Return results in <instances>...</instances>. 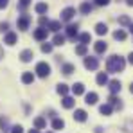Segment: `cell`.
Segmentation results:
<instances>
[{
    "label": "cell",
    "instance_id": "277c9868",
    "mask_svg": "<svg viewBox=\"0 0 133 133\" xmlns=\"http://www.w3.org/2000/svg\"><path fill=\"white\" fill-rule=\"evenodd\" d=\"M74 15H76V9H74V7H66V9L61 11V20L68 22V20H72V18H74Z\"/></svg>",
    "mask_w": 133,
    "mask_h": 133
},
{
    "label": "cell",
    "instance_id": "2e32d148",
    "mask_svg": "<svg viewBox=\"0 0 133 133\" xmlns=\"http://www.w3.org/2000/svg\"><path fill=\"white\" fill-rule=\"evenodd\" d=\"M72 92H74V95H81V94H85V85H83V83H76V85L72 87Z\"/></svg>",
    "mask_w": 133,
    "mask_h": 133
},
{
    "label": "cell",
    "instance_id": "7bdbcfd3",
    "mask_svg": "<svg viewBox=\"0 0 133 133\" xmlns=\"http://www.w3.org/2000/svg\"><path fill=\"white\" fill-rule=\"evenodd\" d=\"M0 58H4V50H2V47H0Z\"/></svg>",
    "mask_w": 133,
    "mask_h": 133
},
{
    "label": "cell",
    "instance_id": "ffe728a7",
    "mask_svg": "<svg viewBox=\"0 0 133 133\" xmlns=\"http://www.w3.org/2000/svg\"><path fill=\"white\" fill-rule=\"evenodd\" d=\"M34 9H36V13H38V15H43V13H47L49 5H47L45 2H40V4H36V7H34Z\"/></svg>",
    "mask_w": 133,
    "mask_h": 133
},
{
    "label": "cell",
    "instance_id": "4dcf8cb0",
    "mask_svg": "<svg viewBox=\"0 0 133 133\" xmlns=\"http://www.w3.org/2000/svg\"><path fill=\"white\" fill-rule=\"evenodd\" d=\"M42 52H45V54L52 52V43H43L42 45Z\"/></svg>",
    "mask_w": 133,
    "mask_h": 133
},
{
    "label": "cell",
    "instance_id": "603a6c76",
    "mask_svg": "<svg viewBox=\"0 0 133 133\" xmlns=\"http://www.w3.org/2000/svg\"><path fill=\"white\" fill-rule=\"evenodd\" d=\"M79 11H81L83 15H88V13H92V4H88V2H83V4H81V7H79Z\"/></svg>",
    "mask_w": 133,
    "mask_h": 133
},
{
    "label": "cell",
    "instance_id": "8d00e7d4",
    "mask_svg": "<svg viewBox=\"0 0 133 133\" xmlns=\"http://www.w3.org/2000/svg\"><path fill=\"white\" fill-rule=\"evenodd\" d=\"M110 0H95V5H108Z\"/></svg>",
    "mask_w": 133,
    "mask_h": 133
},
{
    "label": "cell",
    "instance_id": "d590c367",
    "mask_svg": "<svg viewBox=\"0 0 133 133\" xmlns=\"http://www.w3.org/2000/svg\"><path fill=\"white\" fill-rule=\"evenodd\" d=\"M7 29H9L7 22H2V23H0V31H2V32H7Z\"/></svg>",
    "mask_w": 133,
    "mask_h": 133
},
{
    "label": "cell",
    "instance_id": "3957f363",
    "mask_svg": "<svg viewBox=\"0 0 133 133\" xmlns=\"http://www.w3.org/2000/svg\"><path fill=\"white\" fill-rule=\"evenodd\" d=\"M29 23H31V16H29V15H22V16L18 18V29H20V31L29 29Z\"/></svg>",
    "mask_w": 133,
    "mask_h": 133
},
{
    "label": "cell",
    "instance_id": "e575fe53",
    "mask_svg": "<svg viewBox=\"0 0 133 133\" xmlns=\"http://www.w3.org/2000/svg\"><path fill=\"white\" fill-rule=\"evenodd\" d=\"M0 126H2V130H5V128H7V126H9V121H7V119H4V117H2V121H0Z\"/></svg>",
    "mask_w": 133,
    "mask_h": 133
},
{
    "label": "cell",
    "instance_id": "60d3db41",
    "mask_svg": "<svg viewBox=\"0 0 133 133\" xmlns=\"http://www.w3.org/2000/svg\"><path fill=\"white\" fill-rule=\"evenodd\" d=\"M128 61H130V63H131V65H133V52H131V54H130V56H128Z\"/></svg>",
    "mask_w": 133,
    "mask_h": 133
},
{
    "label": "cell",
    "instance_id": "836d02e7",
    "mask_svg": "<svg viewBox=\"0 0 133 133\" xmlns=\"http://www.w3.org/2000/svg\"><path fill=\"white\" fill-rule=\"evenodd\" d=\"M119 23H121V25H130V18H128V16H121V18H119Z\"/></svg>",
    "mask_w": 133,
    "mask_h": 133
},
{
    "label": "cell",
    "instance_id": "8992f818",
    "mask_svg": "<svg viewBox=\"0 0 133 133\" xmlns=\"http://www.w3.org/2000/svg\"><path fill=\"white\" fill-rule=\"evenodd\" d=\"M32 58H34V52L31 49H25V50H22V54H20V59H22L23 63H29Z\"/></svg>",
    "mask_w": 133,
    "mask_h": 133
},
{
    "label": "cell",
    "instance_id": "44dd1931",
    "mask_svg": "<svg viewBox=\"0 0 133 133\" xmlns=\"http://www.w3.org/2000/svg\"><path fill=\"white\" fill-rule=\"evenodd\" d=\"M47 31H54V32H58L59 29H61V22H49L47 23Z\"/></svg>",
    "mask_w": 133,
    "mask_h": 133
},
{
    "label": "cell",
    "instance_id": "8fae6325",
    "mask_svg": "<svg viewBox=\"0 0 133 133\" xmlns=\"http://www.w3.org/2000/svg\"><path fill=\"white\" fill-rule=\"evenodd\" d=\"M47 32H49L47 29H43V27H40V29H36V31H34V38L42 42V40H45V38H47Z\"/></svg>",
    "mask_w": 133,
    "mask_h": 133
},
{
    "label": "cell",
    "instance_id": "d6986e66",
    "mask_svg": "<svg viewBox=\"0 0 133 133\" xmlns=\"http://www.w3.org/2000/svg\"><path fill=\"white\" fill-rule=\"evenodd\" d=\"M34 126H36V130H42V128L47 126V121H45L43 117H36L34 119Z\"/></svg>",
    "mask_w": 133,
    "mask_h": 133
},
{
    "label": "cell",
    "instance_id": "cb8c5ba5",
    "mask_svg": "<svg viewBox=\"0 0 133 133\" xmlns=\"http://www.w3.org/2000/svg\"><path fill=\"white\" fill-rule=\"evenodd\" d=\"M113 38H115V40H121V42H124V40H126V32H124L122 29H117V31L113 32Z\"/></svg>",
    "mask_w": 133,
    "mask_h": 133
},
{
    "label": "cell",
    "instance_id": "1f68e13d",
    "mask_svg": "<svg viewBox=\"0 0 133 133\" xmlns=\"http://www.w3.org/2000/svg\"><path fill=\"white\" fill-rule=\"evenodd\" d=\"M110 106H119V108H121V103H119V99H117L115 95L110 97Z\"/></svg>",
    "mask_w": 133,
    "mask_h": 133
},
{
    "label": "cell",
    "instance_id": "bcb514c9",
    "mask_svg": "<svg viewBox=\"0 0 133 133\" xmlns=\"http://www.w3.org/2000/svg\"><path fill=\"white\" fill-rule=\"evenodd\" d=\"M130 90H131V94H133V83H131V87H130Z\"/></svg>",
    "mask_w": 133,
    "mask_h": 133
},
{
    "label": "cell",
    "instance_id": "7c38bea8",
    "mask_svg": "<svg viewBox=\"0 0 133 133\" xmlns=\"http://www.w3.org/2000/svg\"><path fill=\"white\" fill-rule=\"evenodd\" d=\"M74 119H76L77 122H85V121H87V111H85V110H76Z\"/></svg>",
    "mask_w": 133,
    "mask_h": 133
},
{
    "label": "cell",
    "instance_id": "f1b7e54d",
    "mask_svg": "<svg viewBox=\"0 0 133 133\" xmlns=\"http://www.w3.org/2000/svg\"><path fill=\"white\" fill-rule=\"evenodd\" d=\"M99 111H101L103 115H110V113H111V106H110V104H103V106L99 108Z\"/></svg>",
    "mask_w": 133,
    "mask_h": 133
},
{
    "label": "cell",
    "instance_id": "f6af8a7d",
    "mask_svg": "<svg viewBox=\"0 0 133 133\" xmlns=\"http://www.w3.org/2000/svg\"><path fill=\"white\" fill-rule=\"evenodd\" d=\"M130 31H131V32H133V23H130Z\"/></svg>",
    "mask_w": 133,
    "mask_h": 133
},
{
    "label": "cell",
    "instance_id": "9c48e42d",
    "mask_svg": "<svg viewBox=\"0 0 133 133\" xmlns=\"http://www.w3.org/2000/svg\"><path fill=\"white\" fill-rule=\"evenodd\" d=\"M97 99H99V97H97V94H95V92H88V94L85 95V103H87V104H95V103H97Z\"/></svg>",
    "mask_w": 133,
    "mask_h": 133
},
{
    "label": "cell",
    "instance_id": "7a4b0ae2",
    "mask_svg": "<svg viewBox=\"0 0 133 133\" xmlns=\"http://www.w3.org/2000/svg\"><path fill=\"white\" fill-rule=\"evenodd\" d=\"M36 74H38L40 77H47V76L50 74V66L47 65L45 61H40V63L36 65Z\"/></svg>",
    "mask_w": 133,
    "mask_h": 133
},
{
    "label": "cell",
    "instance_id": "7dc6e473",
    "mask_svg": "<svg viewBox=\"0 0 133 133\" xmlns=\"http://www.w3.org/2000/svg\"><path fill=\"white\" fill-rule=\"evenodd\" d=\"M49 133H52V131H49Z\"/></svg>",
    "mask_w": 133,
    "mask_h": 133
},
{
    "label": "cell",
    "instance_id": "74e56055",
    "mask_svg": "<svg viewBox=\"0 0 133 133\" xmlns=\"http://www.w3.org/2000/svg\"><path fill=\"white\" fill-rule=\"evenodd\" d=\"M11 133H23V128L22 126H15V128L11 130Z\"/></svg>",
    "mask_w": 133,
    "mask_h": 133
},
{
    "label": "cell",
    "instance_id": "484cf974",
    "mask_svg": "<svg viewBox=\"0 0 133 133\" xmlns=\"http://www.w3.org/2000/svg\"><path fill=\"white\" fill-rule=\"evenodd\" d=\"M74 70H76V66L72 65V63H66V65H63V74H65V76H70Z\"/></svg>",
    "mask_w": 133,
    "mask_h": 133
},
{
    "label": "cell",
    "instance_id": "d4e9b609",
    "mask_svg": "<svg viewBox=\"0 0 133 133\" xmlns=\"http://www.w3.org/2000/svg\"><path fill=\"white\" fill-rule=\"evenodd\" d=\"M63 43H65V36L63 34H56L52 38V45H63Z\"/></svg>",
    "mask_w": 133,
    "mask_h": 133
},
{
    "label": "cell",
    "instance_id": "ab89813d",
    "mask_svg": "<svg viewBox=\"0 0 133 133\" xmlns=\"http://www.w3.org/2000/svg\"><path fill=\"white\" fill-rule=\"evenodd\" d=\"M7 2H9V0H0V9H4V7L7 5Z\"/></svg>",
    "mask_w": 133,
    "mask_h": 133
},
{
    "label": "cell",
    "instance_id": "d6a6232c",
    "mask_svg": "<svg viewBox=\"0 0 133 133\" xmlns=\"http://www.w3.org/2000/svg\"><path fill=\"white\" fill-rule=\"evenodd\" d=\"M29 4H31V0H20V2H18V7H20V9H27V5H29Z\"/></svg>",
    "mask_w": 133,
    "mask_h": 133
},
{
    "label": "cell",
    "instance_id": "ee69618b",
    "mask_svg": "<svg viewBox=\"0 0 133 133\" xmlns=\"http://www.w3.org/2000/svg\"><path fill=\"white\" fill-rule=\"evenodd\" d=\"M29 133H40V131H38V130H31Z\"/></svg>",
    "mask_w": 133,
    "mask_h": 133
},
{
    "label": "cell",
    "instance_id": "30bf717a",
    "mask_svg": "<svg viewBox=\"0 0 133 133\" xmlns=\"http://www.w3.org/2000/svg\"><path fill=\"white\" fill-rule=\"evenodd\" d=\"M108 85H110V92L113 94V95L121 92V81H117V79H113V81H110Z\"/></svg>",
    "mask_w": 133,
    "mask_h": 133
},
{
    "label": "cell",
    "instance_id": "ac0fdd59",
    "mask_svg": "<svg viewBox=\"0 0 133 133\" xmlns=\"http://www.w3.org/2000/svg\"><path fill=\"white\" fill-rule=\"evenodd\" d=\"M65 128V121L63 119H54L52 121V130H63Z\"/></svg>",
    "mask_w": 133,
    "mask_h": 133
},
{
    "label": "cell",
    "instance_id": "5b68a950",
    "mask_svg": "<svg viewBox=\"0 0 133 133\" xmlns=\"http://www.w3.org/2000/svg\"><path fill=\"white\" fill-rule=\"evenodd\" d=\"M97 66H99L97 58H85V68H88V70H97Z\"/></svg>",
    "mask_w": 133,
    "mask_h": 133
},
{
    "label": "cell",
    "instance_id": "52a82bcc",
    "mask_svg": "<svg viewBox=\"0 0 133 133\" xmlns=\"http://www.w3.org/2000/svg\"><path fill=\"white\" fill-rule=\"evenodd\" d=\"M4 43L15 45V43H16V34H15V32H11V31H7V32H5V38H4Z\"/></svg>",
    "mask_w": 133,
    "mask_h": 133
},
{
    "label": "cell",
    "instance_id": "83f0119b",
    "mask_svg": "<svg viewBox=\"0 0 133 133\" xmlns=\"http://www.w3.org/2000/svg\"><path fill=\"white\" fill-rule=\"evenodd\" d=\"M63 106H65V108H72V106H74V99L68 97V95H65V97H63Z\"/></svg>",
    "mask_w": 133,
    "mask_h": 133
},
{
    "label": "cell",
    "instance_id": "4316f807",
    "mask_svg": "<svg viewBox=\"0 0 133 133\" xmlns=\"http://www.w3.org/2000/svg\"><path fill=\"white\" fill-rule=\"evenodd\" d=\"M58 94H59V95H63V97L68 94V87H66L65 83H59V85H58Z\"/></svg>",
    "mask_w": 133,
    "mask_h": 133
},
{
    "label": "cell",
    "instance_id": "5bb4252c",
    "mask_svg": "<svg viewBox=\"0 0 133 133\" xmlns=\"http://www.w3.org/2000/svg\"><path fill=\"white\" fill-rule=\"evenodd\" d=\"M97 85H101V87H104V85H108V76L104 74V72H99L97 74Z\"/></svg>",
    "mask_w": 133,
    "mask_h": 133
},
{
    "label": "cell",
    "instance_id": "f546056e",
    "mask_svg": "<svg viewBox=\"0 0 133 133\" xmlns=\"http://www.w3.org/2000/svg\"><path fill=\"white\" fill-rule=\"evenodd\" d=\"M76 54L85 56V54H87V45H77V47H76Z\"/></svg>",
    "mask_w": 133,
    "mask_h": 133
},
{
    "label": "cell",
    "instance_id": "b9f144b4",
    "mask_svg": "<svg viewBox=\"0 0 133 133\" xmlns=\"http://www.w3.org/2000/svg\"><path fill=\"white\" fill-rule=\"evenodd\" d=\"M126 4H128V5H133V0H126Z\"/></svg>",
    "mask_w": 133,
    "mask_h": 133
},
{
    "label": "cell",
    "instance_id": "7402d4cb",
    "mask_svg": "<svg viewBox=\"0 0 133 133\" xmlns=\"http://www.w3.org/2000/svg\"><path fill=\"white\" fill-rule=\"evenodd\" d=\"M79 42L81 45H87L92 42V36H90V32H83V34H79Z\"/></svg>",
    "mask_w": 133,
    "mask_h": 133
},
{
    "label": "cell",
    "instance_id": "9a60e30c",
    "mask_svg": "<svg viewBox=\"0 0 133 133\" xmlns=\"http://www.w3.org/2000/svg\"><path fill=\"white\" fill-rule=\"evenodd\" d=\"M95 32H97L99 36L106 34V32H108V25H106V23H97V25H95Z\"/></svg>",
    "mask_w": 133,
    "mask_h": 133
},
{
    "label": "cell",
    "instance_id": "ba28073f",
    "mask_svg": "<svg viewBox=\"0 0 133 133\" xmlns=\"http://www.w3.org/2000/svg\"><path fill=\"white\" fill-rule=\"evenodd\" d=\"M66 36L72 38V40H76V36H77V23H76V25L72 23V25L66 27Z\"/></svg>",
    "mask_w": 133,
    "mask_h": 133
},
{
    "label": "cell",
    "instance_id": "e0dca14e",
    "mask_svg": "<svg viewBox=\"0 0 133 133\" xmlns=\"http://www.w3.org/2000/svg\"><path fill=\"white\" fill-rule=\"evenodd\" d=\"M32 81H34V74L32 72H25L22 76V83H25V85H31Z\"/></svg>",
    "mask_w": 133,
    "mask_h": 133
},
{
    "label": "cell",
    "instance_id": "6da1fadb",
    "mask_svg": "<svg viewBox=\"0 0 133 133\" xmlns=\"http://www.w3.org/2000/svg\"><path fill=\"white\" fill-rule=\"evenodd\" d=\"M124 66H126L124 58H121V56H117V54L110 56V58H108V61H106V68H108L110 72H122V70H124Z\"/></svg>",
    "mask_w": 133,
    "mask_h": 133
},
{
    "label": "cell",
    "instance_id": "4fadbf2b",
    "mask_svg": "<svg viewBox=\"0 0 133 133\" xmlns=\"http://www.w3.org/2000/svg\"><path fill=\"white\" fill-rule=\"evenodd\" d=\"M94 50H95L97 54H103V52L106 50V43H104L103 40H99V42H95V45H94Z\"/></svg>",
    "mask_w": 133,
    "mask_h": 133
},
{
    "label": "cell",
    "instance_id": "f35d334b",
    "mask_svg": "<svg viewBox=\"0 0 133 133\" xmlns=\"http://www.w3.org/2000/svg\"><path fill=\"white\" fill-rule=\"evenodd\" d=\"M38 22H40V25L43 27V25H47V23H49V20H47L45 16H40V20H38Z\"/></svg>",
    "mask_w": 133,
    "mask_h": 133
}]
</instances>
